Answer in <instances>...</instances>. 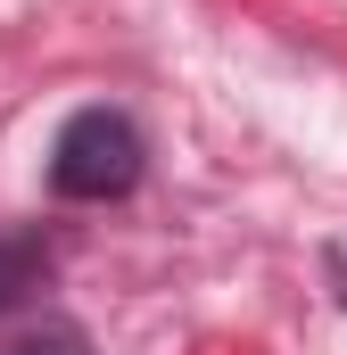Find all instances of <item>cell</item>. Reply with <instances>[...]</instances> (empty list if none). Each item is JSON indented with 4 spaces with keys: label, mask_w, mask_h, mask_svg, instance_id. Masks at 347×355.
<instances>
[{
    "label": "cell",
    "mask_w": 347,
    "mask_h": 355,
    "mask_svg": "<svg viewBox=\"0 0 347 355\" xmlns=\"http://www.w3.org/2000/svg\"><path fill=\"white\" fill-rule=\"evenodd\" d=\"M0 355H91V347H83V331H75V322H33V331L0 339Z\"/></svg>",
    "instance_id": "obj_3"
},
{
    "label": "cell",
    "mask_w": 347,
    "mask_h": 355,
    "mask_svg": "<svg viewBox=\"0 0 347 355\" xmlns=\"http://www.w3.org/2000/svg\"><path fill=\"white\" fill-rule=\"evenodd\" d=\"M141 157L149 149H141V124L124 107H83L50 141V190L75 198V207H108V198H124L141 182Z\"/></svg>",
    "instance_id": "obj_1"
},
{
    "label": "cell",
    "mask_w": 347,
    "mask_h": 355,
    "mask_svg": "<svg viewBox=\"0 0 347 355\" xmlns=\"http://www.w3.org/2000/svg\"><path fill=\"white\" fill-rule=\"evenodd\" d=\"M42 272H50V257L33 240H0V314L25 306V289H42Z\"/></svg>",
    "instance_id": "obj_2"
}]
</instances>
